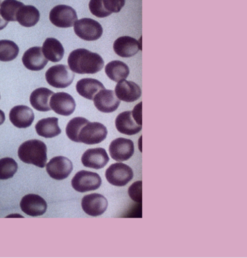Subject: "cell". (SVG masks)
<instances>
[{
	"mask_svg": "<svg viewBox=\"0 0 247 258\" xmlns=\"http://www.w3.org/2000/svg\"><path fill=\"white\" fill-rule=\"evenodd\" d=\"M69 67L79 74H95L104 68V62L99 54L86 49H77L69 54Z\"/></svg>",
	"mask_w": 247,
	"mask_h": 258,
	"instance_id": "cell-1",
	"label": "cell"
},
{
	"mask_svg": "<svg viewBox=\"0 0 247 258\" xmlns=\"http://www.w3.org/2000/svg\"><path fill=\"white\" fill-rule=\"evenodd\" d=\"M20 160L26 164H32L43 168L47 161V148L44 142L38 140L25 142L18 151Z\"/></svg>",
	"mask_w": 247,
	"mask_h": 258,
	"instance_id": "cell-2",
	"label": "cell"
},
{
	"mask_svg": "<svg viewBox=\"0 0 247 258\" xmlns=\"http://www.w3.org/2000/svg\"><path fill=\"white\" fill-rule=\"evenodd\" d=\"M45 77L49 85L54 88L64 89L67 88L72 84L75 75L69 66L57 64L48 69Z\"/></svg>",
	"mask_w": 247,
	"mask_h": 258,
	"instance_id": "cell-3",
	"label": "cell"
},
{
	"mask_svg": "<svg viewBox=\"0 0 247 258\" xmlns=\"http://www.w3.org/2000/svg\"><path fill=\"white\" fill-rule=\"evenodd\" d=\"M107 136V128L103 124L89 121L81 128L78 140L79 143L88 145H97L103 142Z\"/></svg>",
	"mask_w": 247,
	"mask_h": 258,
	"instance_id": "cell-4",
	"label": "cell"
},
{
	"mask_svg": "<svg viewBox=\"0 0 247 258\" xmlns=\"http://www.w3.org/2000/svg\"><path fill=\"white\" fill-rule=\"evenodd\" d=\"M76 35L83 40L92 41L101 38L103 29L99 22L92 18H82L74 24Z\"/></svg>",
	"mask_w": 247,
	"mask_h": 258,
	"instance_id": "cell-5",
	"label": "cell"
},
{
	"mask_svg": "<svg viewBox=\"0 0 247 258\" xmlns=\"http://www.w3.org/2000/svg\"><path fill=\"white\" fill-rule=\"evenodd\" d=\"M71 184L76 191L84 193L94 191L100 187L102 178L97 173L81 170L73 178Z\"/></svg>",
	"mask_w": 247,
	"mask_h": 258,
	"instance_id": "cell-6",
	"label": "cell"
},
{
	"mask_svg": "<svg viewBox=\"0 0 247 258\" xmlns=\"http://www.w3.org/2000/svg\"><path fill=\"white\" fill-rule=\"evenodd\" d=\"M49 20L57 27H72L78 21L77 13L71 6L59 5L51 10Z\"/></svg>",
	"mask_w": 247,
	"mask_h": 258,
	"instance_id": "cell-7",
	"label": "cell"
},
{
	"mask_svg": "<svg viewBox=\"0 0 247 258\" xmlns=\"http://www.w3.org/2000/svg\"><path fill=\"white\" fill-rule=\"evenodd\" d=\"M105 176L110 184L115 186H124L134 178V172L129 165L119 162L111 165L107 168Z\"/></svg>",
	"mask_w": 247,
	"mask_h": 258,
	"instance_id": "cell-8",
	"label": "cell"
},
{
	"mask_svg": "<svg viewBox=\"0 0 247 258\" xmlns=\"http://www.w3.org/2000/svg\"><path fill=\"white\" fill-rule=\"evenodd\" d=\"M72 162L64 156L54 157L46 165V172L54 180H64L73 171Z\"/></svg>",
	"mask_w": 247,
	"mask_h": 258,
	"instance_id": "cell-9",
	"label": "cell"
},
{
	"mask_svg": "<svg viewBox=\"0 0 247 258\" xmlns=\"http://www.w3.org/2000/svg\"><path fill=\"white\" fill-rule=\"evenodd\" d=\"M51 110L58 115L69 116L74 113L76 109V102L74 97L66 92L53 94L49 100Z\"/></svg>",
	"mask_w": 247,
	"mask_h": 258,
	"instance_id": "cell-10",
	"label": "cell"
},
{
	"mask_svg": "<svg viewBox=\"0 0 247 258\" xmlns=\"http://www.w3.org/2000/svg\"><path fill=\"white\" fill-rule=\"evenodd\" d=\"M108 206L107 199L100 194H90L83 198L81 207L83 211L90 216H101L103 214Z\"/></svg>",
	"mask_w": 247,
	"mask_h": 258,
	"instance_id": "cell-11",
	"label": "cell"
},
{
	"mask_svg": "<svg viewBox=\"0 0 247 258\" xmlns=\"http://www.w3.org/2000/svg\"><path fill=\"white\" fill-rule=\"evenodd\" d=\"M109 153L111 158L115 161H127L134 155V142L128 139H116L111 142L109 147Z\"/></svg>",
	"mask_w": 247,
	"mask_h": 258,
	"instance_id": "cell-12",
	"label": "cell"
},
{
	"mask_svg": "<svg viewBox=\"0 0 247 258\" xmlns=\"http://www.w3.org/2000/svg\"><path fill=\"white\" fill-rule=\"evenodd\" d=\"M20 206L23 213L32 217L42 216L47 209L45 200L35 194H29L23 197Z\"/></svg>",
	"mask_w": 247,
	"mask_h": 258,
	"instance_id": "cell-13",
	"label": "cell"
},
{
	"mask_svg": "<svg viewBox=\"0 0 247 258\" xmlns=\"http://www.w3.org/2000/svg\"><path fill=\"white\" fill-rule=\"evenodd\" d=\"M94 103L99 111L104 113L115 112L120 105L115 92L109 89H102L94 97Z\"/></svg>",
	"mask_w": 247,
	"mask_h": 258,
	"instance_id": "cell-14",
	"label": "cell"
},
{
	"mask_svg": "<svg viewBox=\"0 0 247 258\" xmlns=\"http://www.w3.org/2000/svg\"><path fill=\"white\" fill-rule=\"evenodd\" d=\"M109 160L107 152L103 148L89 149L81 158L82 164L86 168L99 170L103 168Z\"/></svg>",
	"mask_w": 247,
	"mask_h": 258,
	"instance_id": "cell-15",
	"label": "cell"
},
{
	"mask_svg": "<svg viewBox=\"0 0 247 258\" xmlns=\"http://www.w3.org/2000/svg\"><path fill=\"white\" fill-rule=\"evenodd\" d=\"M113 49L121 57H131L142 50V44L131 36H121L114 42Z\"/></svg>",
	"mask_w": 247,
	"mask_h": 258,
	"instance_id": "cell-16",
	"label": "cell"
},
{
	"mask_svg": "<svg viewBox=\"0 0 247 258\" xmlns=\"http://www.w3.org/2000/svg\"><path fill=\"white\" fill-rule=\"evenodd\" d=\"M117 98L126 102H134L142 96V89L138 84L130 81H120L117 82L115 89Z\"/></svg>",
	"mask_w": 247,
	"mask_h": 258,
	"instance_id": "cell-17",
	"label": "cell"
},
{
	"mask_svg": "<svg viewBox=\"0 0 247 258\" xmlns=\"http://www.w3.org/2000/svg\"><path fill=\"white\" fill-rule=\"evenodd\" d=\"M10 120L19 128H26L31 126L34 120V113L29 107L18 105L11 109L10 112Z\"/></svg>",
	"mask_w": 247,
	"mask_h": 258,
	"instance_id": "cell-18",
	"label": "cell"
},
{
	"mask_svg": "<svg viewBox=\"0 0 247 258\" xmlns=\"http://www.w3.org/2000/svg\"><path fill=\"white\" fill-rule=\"evenodd\" d=\"M23 63L30 71H39L44 69L48 63V59L43 54L41 48H30L24 52L22 57Z\"/></svg>",
	"mask_w": 247,
	"mask_h": 258,
	"instance_id": "cell-19",
	"label": "cell"
},
{
	"mask_svg": "<svg viewBox=\"0 0 247 258\" xmlns=\"http://www.w3.org/2000/svg\"><path fill=\"white\" fill-rule=\"evenodd\" d=\"M115 126L120 134L128 136L137 135L142 129V125H138L134 120L131 111L119 114L115 119Z\"/></svg>",
	"mask_w": 247,
	"mask_h": 258,
	"instance_id": "cell-20",
	"label": "cell"
},
{
	"mask_svg": "<svg viewBox=\"0 0 247 258\" xmlns=\"http://www.w3.org/2000/svg\"><path fill=\"white\" fill-rule=\"evenodd\" d=\"M104 88L102 83L94 79H83L76 84V90L81 97L93 100L96 94Z\"/></svg>",
	"mask_w": 247,
	"mask_h": 258,
	"instance_id": "cell-21",
	"label": "cell"
},
{
	"mask_svg": "<svg viewBox=\"0 0 247 258\" xmlns=\"http://www.w3.org/2000/svg\"><path fill=\"white\" fill-rule=\"evenodd\" d=\"M54 92L47 88L36 89L30 96V102L38 111L48 112L51 110L49 100Z\"/></svg>",
	"mask_w": 247,
	"mask_h": 258,
	"instance_id": "cell-22",
	"label": "cell"
},
{
	"mask_svg": "<svg viewBox=\"0 0 247 258\" xmlns=\"http://www.w3.org/2000/svg\"><path fill=\"white\" fill-rule=\"evenodd\" d=\"M40 13L32 6L20 7L16 13V21L24 27H32L39 22Z\"/></svg>",
	"mask_w": 247,
	"mask_h": 258,
	"instance_id": "cell-23",
	"label": "cell"
},
{
	"mask_svg": "<svg viewBox=\"0 0 247 258\" xmlns=\"http://www.w3.org/2000/svg\"><path fill=\"white\" fill-rule=\"evenodd\" d=\"M43 54L48 60L59 62L64 56V48L60 42L54 38H47L41 48Z\"/></svg>",
	"mask_w": 247,
	"mask_h": 258,
	"instance_id": "cell-24",
	"label": "cell"
},
{
	"mask_svg": "<svg viewBox=\"0 0 247 258\" xmlns=\"http://www.w3.org/2000/svg\"><path fill=\"white\" fill-rule=\"evenodd\" d=\"M35 128L38 135L44 138H53L61 134V129L58 125L57 117L41 119L36 123Z\"/></svg>",
	"mask_w": 247,
	"mask_h": 258,
	"instance_id": "cell-25",
	"label": "cell"
},
{
	"mask_svg": "<svg viewBox=\"0 0 247 258\" xmlns=\"http://www.w3.org/2000/svg\"><path fill=\"white\" fill-rule=\"evenodd\" d=\"M105 73L109 79L113 82H119L125 80L130 74L129 66L120 60L109 62L105 66Z\"/></svg>",
	"mask_w": 247,
	"mask_h": 258,
	"instance_id": "cell-26",
	"label": "cell"
},
{
	"mask_svg": "<svg viewBox=\"0 0 247 258\" xmlns=\"http://www.w3.org/2000/svg\"><path fill=\"white\" fill-rule=\"evenodd\" d=\"M23 3L18 0H5L0 5V14L6 21H16V13Z\"/></svg>",
	"mask_w": 247,
	"mask_h": 258,
	"instance_id": "cell-27",
	"label": "cell"
},
{
	"mask_svg": "<svg viewBox=\"0 0 247 258\" xmlns=\"http://www.w3.org/2000/svg\"><path fill=\"white\" fill-rule=\"evenodd\" d=\"M19 47L16 43L10 40H0V61L9 62L17 57Z\"/></svg>",
	"mask_w": 247,
	"mask_h": 258,
	"instance_id": "cell-28",
	"label": "cell"
},
{
	"mask_svg": "<svg viewBox=\"0 0 247 258\" xmlns=\"http://www.w3.org/2000/svg\"><path fill=\"white\" fill-rule=\"evenodd\" d=\"M89 122L87 119L84 117H76L70 120L66 127V135L71 141L78 142L79 143V132H80L81 128L86 125Z\"/></svg>",
	"mask_w": 247,
	"mask_h": 258,
	"instance_id": "cell-29",
	"label": "cell"
},
{
	"mask_svg": "<svg viewBox=\"0 0 247 258\" xmlns=\"http://www.w3.org/2000/svg\"><path fill=\"white\" fill-rule=\"evenodd\" d=\"M18 168L17 163L13 158H2L0 160V180L13 178L17 172Z\"/></svg>",
	"mask_w": 247,
	"mask_h": 258,
	"instance_id": "cell-30",
	"label": "cell"
},
{
	"mask_svg": "<svg viewBox=\"0 0 247 258\" xmlns=\"http://www.w3.org/2000/svg\"><path fill=\"white\" fill-rule=\"evenodd\" d=\"M89 7L92 14L97 18H106L112 14L104 8L103 0H90Z\"/></svg>",
	"mask_w": 247,
	"mask_h": 258,
	"instance_id": "cell-31",
	"label": "cell"
},
{
	"mask_svg": "<svg viewBox=\"0 0 247 258\" xmlns=\"http://www.w3.org/2000/svg\"><path fill=\"white\" fill-rule=\"evenodd\" d=\"M129 195L131 199L137 203H142V181L134 182L129 188Z\"/></svg>",
	"mask_w": 247,
	"mask_h": 258,
	"instance_id": "cell-32",
	"label": "cell"
},
{
	"mask_svg": "<svg viewBox=\"0 0 247 258\" xmlns=\"http://www.w3.org/2000/svg\"><path fill=\"white\" fill-rule=\"evenodd\" d=\"M125 3L126 0H103L104 8L111 13L120 12Z\"/></svg>",
	"mask_w": 247,
	"mask_h": 258,
	"instance_id": "cell-33",
	"label": "cell"
},
{
	"mask_svg": "<svg viewBox=\"0 0 247 258\" xmlns=\"http://www.w3.org/2000/svg\"><path fill=\"white\" fill-rule=\"evenodd\" d=\"M132 116L134 120L139 125H142V102H139L138 105H136L132 112Z\"/></svg>",
	"mask_w": 247,
	"mask_h": 258,
	"instance_id": "cell-34",
	"label": "cell"
},
{
	"mask_svg": "<svg viewBox=\"0 0 247 258\" xmlns=\"http://www.w3.org/2000/svg\"><path fill=\"white\" fill-rule=\"evenodd\" d=\"M8 24V21H6L4 18L2 17L1 14H0V31H1V30L4 29Z\"/></svg>",
	"mask_w": 247,
	"mask_h": 258,
	"instance_id": "cell-35",
	"label": "cell"
},
{
	"mask_svg": "<svg viewBox=\"0 0 247 258\" xmlns=\"http://www.w3.org/2000/svg\"><path fill=\"white\" fill-rule=\"evenodd\" d=\"M5 120H6L5 112H3V110H0V125L4 123Z\"/></svg>",
	"mask_w": 247,
	"mask_h": 258,
	"instance_id": "cell-36",
	"label": "cell"
},
{
	"mask_svg": "<svg viewBox=\"0 0 247 258\" xmlns=\"http://www.w3.org/2000/svg\"><path fill=\"white\" fill-rule=\"evenodd\" d=\"M3 1H5V0H0V5L2 4V3H3Z\"/></svg>",
	"mask_w": 247,
	"mask_h": 258,
	"instance_id": "cell-37",
	"label": "cell"
}]
</instances>
